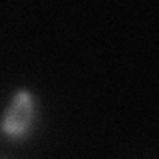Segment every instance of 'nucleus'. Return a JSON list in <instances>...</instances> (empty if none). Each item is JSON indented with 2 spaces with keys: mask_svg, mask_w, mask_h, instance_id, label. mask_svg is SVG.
Here are the masks:
<instances>
[{
  "mask_svg": "<svg viewBox=\"0 0 159 159\" xmlns=\"http://www.w3.org/2000/svg\"><path fill=\"white\" fill-rule=\"evenodd\" d=\"M36 99L30 92L20 89L14 93L2 117V131L10 137H26L36 121Z\"/></svg>",
  "mask_w": 159,
  "mask_h": 159,
  "instance_id": "obj_1",
  "label": "nucleus"
}]
</instances>
